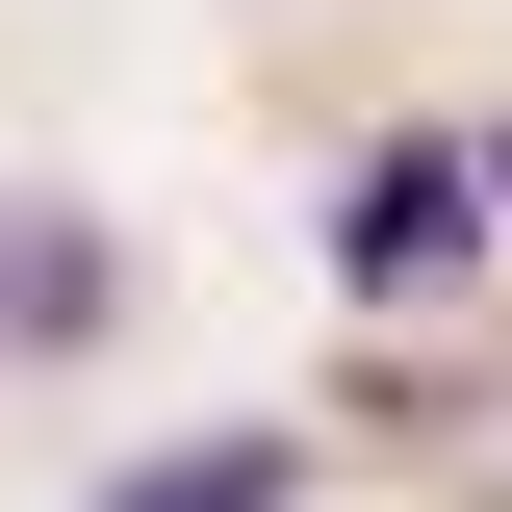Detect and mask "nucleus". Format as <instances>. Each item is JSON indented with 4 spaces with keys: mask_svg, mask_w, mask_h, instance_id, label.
I'll return each mask as SVG.
<instances>
[{
    "mask_svg": "<svg viewBox=\"0 0 512 512\" xmlns=\"http://www.w3.org/2000/svg\"><path fill=\"white\" fill-rule=\"evenodd\" d=\"M308 256H333V308L359 333H436V308H487V154H461V128H359V154H333V205H308Z\"/></svg>",
    "mask_w": 512,
    "mask_h": 512,
    "instance_id": "1",
    "label": "nucleus"
},
{
    "mask_svg": "<svg viewBox=\"0 0 512 512\" xmlns=\"http://www.w3.org/2000/svg\"><path fill=\"white\" fill-rule=\"evenodd\" d=\"M103 333H128V256L77 205H0V359H103Z\"/></svg>",
    "mask_w": 512,
    "mask_h": 512,
    "instance_id": "2",
    "label": "nucleus"
},
{
    "mask_svg": "<svg viewBox=\"0 0 512 512\" xmlns=\"http://www.w3.org/2000/svg\"><path fill=\"white\" fill-rule=\"evenodd\" d=\"M103 512H308V436H180V461H128Z\"/></svg>",
    "mask_w": 512,
    "mask_h": 512,
    "instance_id": "3",
    "label": "nucleus"
},
{
    "mask_svg": "<svg viewBox=\"0 0 512 512\" xmlns=\"http://www.w3.org/2000/svg\"><path fill=\"white\" fill-rule=\"evenodd\" d=\"M461 154H487V231H512V128H461Z\"/></svg>",
    "mask_w": 512,
    "mask_h": 512,
    "instance_id": "4",
    "label": "nucleus"
}]
</instances>
